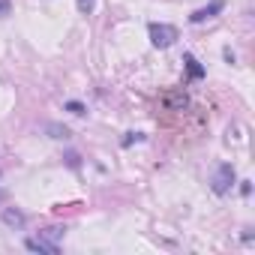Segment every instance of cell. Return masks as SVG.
Returning a JSON list of instances; mask_svg holds the SVG:
<instances>
[{"instance_id": "1", "label": "cell", "mask_w": 255, "mask_h": 255, "mask_svg": "<svg viewBox=\"0 0 255 255\" xmlns=\"http://www.w3.org/2000/svg\"><path fill=\"white\" fill-rule=\"evenodd\" d=\"M147 33H150V42H153L156 48H171V45L177 42V27H171V24L153 21V24L147 27Z\"/></svg>"}, {"instance_id": "2", "label": "cell", "mask_w": 255, "mask_h": 255, "mask_svg": "<svg viewBox=\"0 0 255 255\" xmlns=\"http://www.w3.org/2000/svg\"><path fill=\"white\" fill-rule=\"evenodd\" d=\"M234 180H237L234 165H231V162H222V165L216 168V174H213V192H216V195H225V192L234 186Z\"/></svg>"}, {"instance_id": "3", "label": "cell", "mask_w": 255, "mask_h": 255, "mask_svg": "<svg viewBox=\"0 0 255 255\" xmlns=\"http://www.w3.org/2000/svg\"><path fill=\"white\" fill-rule=\"evenodd\" d=\"M24 246H27L30 252H39V255H57V252H60V246L51 243V240H45V237H27Z\"/></svg>"}, {"instance_id": "4", "label": "cell", "mask_w": 255, "mask_h": 255, "mask_svg": "<svg viewBox=\"0 0 255 255\" xmlns=\"http://www.w3.org/2000/svg\"><path fill=\"white\" fill-rule=\"evenodd\" d=\"M0 219H3V225L12 228V231H21V228L27 225V216H24L18 207H6L3 213H0Z\"/></svg>"}, {"instance_id": "5", "label": "cell", "mask_w": 255, "mask_h": 255, "mask_svg": "<svg viewBox=\"0 0 255 255\" xmlns=\"http://www.w3.org/2000/svg\"><path fill=\"white\" fill-rule=\"evenodd\" d=\"M222 9H225L222 0H213V3H207V6H201V9H195V12L189 15V21H192V24H201V21L213 18V15H216V12H222Z\"/></svg>"}, {"instance_id": "6", "label": "cell", "mask_w": 255, "mask_h": 255, "mask_svg": "<svg viewBox=\"0 0 255 255\" xmlns=\"http://www.w3.org/2000/svg\"><path fill=\"white\" fill-rule=\"evenodd\" d=\"M63 234H66V228H63V225H48V228H42V231H39V237H45V240H51V243H57Z\"/></svg>"}, {"instance_id": "7", "label": "cell", "mask_w": 255, "mask_h": 255, "mask_svg": "<svg viewBox=\"0 0 255 255\" xmlns=\"http://www.w3.org/2000/svg\"><path fill=\"white\" fill-rule=\"evenodd\" d=\"M45 132H48L51 138H60V141L69 138V129H66V126H60V123H45Z\"/></svg>"}, {"instance_id": "8", "label": "cell", "mask_w": 255, "mask_h": 255, "mask_svg": "<svg viewBox=\"0 0 255 255\" xmlns=\"http://www.w3.org/2000/svg\"><path fill=\"white\" fill-rule=\"evenodd\" d=\"M183 60H186V69H189V78H204V69L198 66V60H195L192 54H186Z\"/></svg>"}, {"instance_id": "9", "label": "cell", "mask_w": 255, "mask_h": 255, "mask_svg": "<svg viewBox=\"0 0 255 255\" xmlns=\"http://www.w3.org/2000/svg\"><path fill=\"white\" fill-rule=\"evenodd\" d=\"M66 111H69V114H75V117H81V114H87V108H84V102H78V99H69V102H66Z\"/></svg>"}, {"instance_id": "10", "label": "cell", "mask_w": 255, "mask_h": 255, "mask_svg": "<svg viewBox=\"0 0 255 255\" xmlns=\"http://www.w3.org/2000/svg\"><path fill=\"white\" fill-rule=\"evenodd\" d=\"M75 3H78V12H81V15H90L93 6H96V0H75Z\"/></svg>"}, {"instance_id": "11", "label": "cell", "mask_w": 255, "mask_h": 255, "mask_svg": "<svg viewBox=\"0 0 255 255\" xmlns=\"http://www.w3.org/2000/svg\"><path fill=\"white\" fill-rule=\"evenodd\" d=\"M12 15V0H0V18H9Z\"/></svg>"}, {"instance_id": "12", "label": "cell", "mask_w": 255, "mask_h": 255, "mask_svg": "<svg viewBox=\"0 0 255 255\" xmlns=\"http://www.w3.org/2000/svg\"><path fill=\"white\" fill-rule=\"evenodd\" d=\"M144 135H138V132H129V138H123V144H132V141H141Z\"/></svg>"}, {"instance_id": "13", "label": "cell", "mask_w": 255, "mask_h": 255, "mask_svg": "<svg viewBox=\"0 0 255 255\" xmlns=\"http://www.w3.org/2000/svg\"><path fill=\"white\" fill-rule=\"evenodd\" d=\"M66 162H69L72 168H78V156H75V153H69V156H66Z\"/></svg>"}, {"instance_id": "14", "label": "cell", "mask_w": 255, "mask_h": 255, "mask_svg": "<svg viewBox=\"0 0 255 255\" xmlns=\"http://www.w3.org/2000/svg\"><path fill=\"white\" fill-rule=\"evenodd\" d=\"M0 201H6V189L3 186H0Z\"/></svg>"}]
</instances>
